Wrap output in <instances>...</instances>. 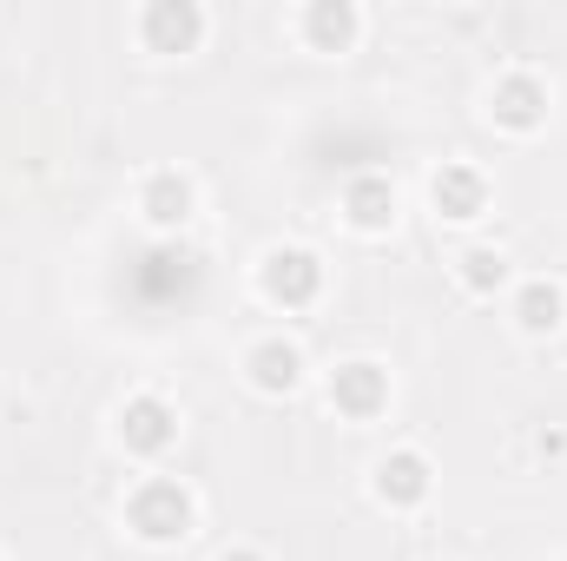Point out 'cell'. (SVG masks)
<instances>
[{
	"mask_svg": "<svg viewBox=\"0 0 567 561\" xmlns=\"http://www.w3.org/2000/svg\"><path fill=\"white\" fill-rule=\"evenodd\" d=\"M198 529V496L178 476H140L126 489V536L145 549H178Z\"/></svg>",
	"mask_w": 567,
	"mask_h": 561,
	"instance_id": "obj_1",
	"label": "cell"
},
{
	"mask_svg": "<svg viewBox=\"0 0 567 561\" xmlns=\"http://www.w3.org/2000/svg\"><path fill=\"white\" fill-rule=\"evenodd\" d=\"M323 284H330V272L310 245H271L258 258V290H265L271 310H310L323 297Z\"/></svg>",
	"mask_w": 567,
	"mask_h": 561,
	"instance_id": "obj_2",
	"label": "cell"
},
{
	"mask_svg": "<svg viewBox=\"0 0 567 561\" xmlns=\"http://www.w3.org/2000/svg\"><path fill=\"white\" fill-rule=\"evenodd\" d=\"M482 113H488L495 133H508V140H535V133L548 126V80L528 73V67H508V73L488 86Z\"/></svg>",
	"mask_w": 567,
	"mask_h": 561,
	"instance_id": "obj_3",
	"label": "cell"
},
{
	"mask_svg": "<svg viewBox=\"0 0 567 561\" xmlns=\"http://www.w3.org/2000/svg\"><path fill=\"white\" fill-rule=\"evenodd\" d=\"M178 410L158 397V390H140V397H126L120 404V417H113V436H120V449L133 456V462H165L172 449H178Z\"/></svg>",
	"mask_w": 567,
	"mask_h": 561,
	"instance_id": "obj_4",
	"label": "cell"
},
{
	"mask_svg": "<svg viewBox=\"0 0 567 561\" xmlns=\"http://www.w3.org/2000/svg\"><path fill=\"white\" fill-rule=\"evenodd\" d=\"M370 496H377L390 516H416L429 496H435V462H429L423 449H390V456H377Z\"/></svg>",
	"mask_w": 567,
	"mask_h": 561,
	"instance_id": "obj_5",
	"label": "cell"
},
{
	"mask_svg": "<svg viewBox=\"0 0 567 561\" xmlns=\"http://www.w3.org/2000/svg\"><path fill=\"white\" fill-rule=\"evenodd\" d=\"M488 172L482 165H468V159H442L435 172H429V212L435 218H449V225H475V218H488Z\"/></svg>",
	"mask_w": 567,
	"mask_h": 561,
	"instance_id": "obj_6",
	"label": "cell"
},
{
	"mask_svg": "<svg viewBox=\"0 0 567 561\" xmlns=\"http://www.w3.org/2000/svg\"><path fill=\"white\" fill-rule=\"evenodd\" d=\"M133 27H140L145 53H165V60L205 47V7H198V0H145Z\"/></svg>",
	"mask_w": 567,
	"mask_h": 561,
	"instance_id": "obj_7",
	"label": "cell"
},
{
	"mask_svg": "<svg viewBox=\"0 0 567 561\" xmlns=\"http://www.w3.org/2000/svg\"><path fill=\"white\" fill-rule=\"evenodd\" d=\"M330 410L343 422H377L390 410V370L377 357H350L330 370Z\"/></svg>",
	"mask_w": 567,
	"mask_h": 561,
	"instance_id": "obj_8",
	"label": "cell"
},
{
	"mask_svg": "<svg viewBox=\"0 0 567 561\" xmlns=\"http://www.w3.org/2000/svg\"><path fill=\"white\" fill-rule=\"evenodd\" d=\"M337 212H343V225L357 238H390L396 232V185H390V172H350Z\"/></svg>",
	"mask_w": 567,
	"mask_h": 561,
	"instance_id": "obj_9",
	"label": "cell"
},
{
	"mask_svg": "<svg viewBox=\"0 0 567 561\" xmlns=\"http://www.w3.org/2000/svg\"><path fill=\"white\" fill-rule=\"evenodd\" d=\"M192 212H198V185H192V172H178V165H152V172L140 178V218L152 225V232H185Z\"/></svg>",
	"mask_w": 567,
	"mask_h": 561,
	"instance_id": "obj_10",
	"label": "cell"
},
{
	"mask_svg": "<svg viewBox=\"0 0 567 561\" xmlns=\"http://www.w3.org/2000/svg\"><path fill=\"white\" fill-rule=\"evenodd\" d=\"M303 350L290 344V337H258L251 350H245V384L258 390V397H271V404H284V397H297L303 390Z\"/></svg>",
	"mask_w": 567,
	"mask_h": 561,
	"instance_id": "obj_11",
	"label": "cell"
},
{
	"mask_svg": "<svg viewBox=\"0 0 567 561\" xmlns=\"http://www.w3.org/2000/svg\"><path fill=\"white\" fill-rule=\"evenodd\" d=\"M297 33L310 53H350L363 40V7L357 0H310L297 13Z\"/></svg>",
	"mask_w": 567,
	"mask_h": 561,
	"instance_id": "obj_12",
	"label": "cell"
},
{
	"mask_svg": "<svg viewBox=\"0 0 567 561\" xmlns=\"http://www.w3.org/2000/svg\"><path fill=\"white\" fill-rule=\"evenodd\" d=\"M508 317H515L522 337H555L567 324V290L555 278H522L515 297H508Z\"/></svg>",
	"mask_w": 567,
	"mask_h": 561,
	"instance_id": "obj_13",
	"label": "cell"
},
{
	"mask_svg": "<svg viewBox=\"0 0 567 561\" xmlns=\"http://www.w3.org/2000/svg\"><path fill=\"white\" fill-rule=\"evenodd\" d=\"M455 284L468 297H495V290H508V258L495 245H462L455 252Z\"/></svg>",
	"mask_w": 567,
	"mask_h": 561,
	"instance_id": "obj_14",
	"label": "cell"
},
{
	"mask_svg": "<svg viewBox=\"0 0 567 561\" xmlns=\"http://www.w3.org/2000/svg\"><path fill=\"white\" fill-rule=\"evenodd\" d=\"M218 561H271V555H265V549H251V542H238V549H225Z\"/></svg>",
	"mask_w": 567,
	"mask_h": 561,
	"instance_id": "obj_15",
	"label": "cell"
}]
</instances>
